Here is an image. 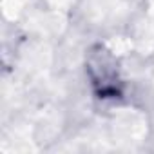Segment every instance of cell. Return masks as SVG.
Wrapping results in <instances>:
<instances>
[{"label":"cell","instance_id":"cell-1","mask_svg":"<svg viewBox=\"0 0 154 154\" xmlns=\"http://www.w3.org/2000/svg\"><path fill=\"white\" fill-rule=\"evenodd\" d=\"M87 71L91 74V80L102 98H111L120 94L118 89V67L114 58L102 47L94 49L89 54Z\"/></svg>","mask_w":154,"mask_h":154}]
</instances>
